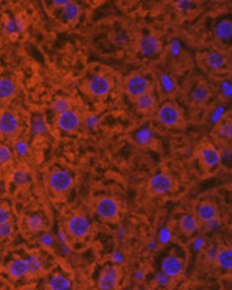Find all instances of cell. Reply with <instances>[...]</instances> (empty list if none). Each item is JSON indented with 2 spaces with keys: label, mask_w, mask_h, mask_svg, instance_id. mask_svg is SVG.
I'll return each mask as SVG.
<instances>
[{
  "label": "cell",
  "mask_w": 232,
  "mask_h": 290,
  "mask_svg": "<svg viewBox=\"0 0 232 290\" xmlns=\"http://www.w3.org/2000/svg\"><path fill=\"white\" fill-rule=\"evenodd\" d=\"M112 85L111 79L106 75L97 74L89 79L88 84H86V90L90 95L96 96V98H103L111 92Z\"/></svg>",
  "instance_id": "1"
},
{
  "label": "cell",
  "mask_w": 232,
  "mask_h": 290,
  "mask_svg": "<svg viewBox=\"0 0 232 290\" xmlns=\"http://www.w3.org/2000/svg\"><path fill=\"white\" fill-rule=\"evenodd\" d=\"M158 119L163 126L176 127L183 119V114L178 106L173 103H165L159 109Z\"/></svg>",
  "instance_id": "2"
},
{
  "label": "cell",
  "mask_w": 232,
  "mask_h": 290,
  "mask_svg": "<svg viewBox=\"0 0 232 290\" xmlns=\"http://www.w3.org/2000/svg\"><path fill=\"white\" fill-rule=\"evenodd\" d=\"M150 90V82L144 75L138 74H132L129 75L124 82V91L131 96V98H137L144 92L149 91Z\"/></svg>",
  "instance_id": "3"
},
{
  "label": "cell",
  "mask_w": 232,
  "mask_h": 290,
  "mask_svg": "<svg viewBox=\"0 0 232 290\" xmlns=\"http://www.w3.org/2000/svg\"><path fill=\"white\" fill-rule=\"evenodd\" d=\"M174 182L171 176L164 172L154 175L149 182V189L155 196H166L173 190Z\"/></svg>",
  "instance_id": "4"
},
{
  "label": "cell",
  "mask_w": 232,
  "mask_h": 290,
  "mask_svg": "<svg viewBox=\"0 0 232 290\" xmlns=\"http://www.w3.org/2000/svg\"><path fill=\"white\" fill-rule=\"evenodd\" d=\"M91 229V224L84 216H74L67 221V232L74 238H84Z\"/></svg>",
  "instance_id": "5"
},
{
  "label": "cell",
  "mask_w": 232,
  "mask_h": 290,
  "mask_svg": "<svg viewBox=\"0 0 232 290\" xmlns=\"http://www.w3.org/2000/svg\"><path fill=\"white\" fill-rule=\"evenodd\" d=\"M161 50H163L161 41L154 33L144 34L138 42V51L145 57L156 56V55L160 54Z\"/></svg>",
  "instance_id": "6"
},
{
  "label": "cell",
  "mask_w": 232,
  "mask_h": 290,
  "mask_svg": "<svg viewBox=\"0 0 232 290\" xmlns=\"http://www.w3.org/2000/svg\"><path fill=\"white\" fill-rule=\"evenodd\" d=\"M21 128L19 118L13 112L6 111L0 113V134L4 137L16 136Z\"/></svg>",
  "instance_id": "7"
},
{
  "label": "cell",
  "mask_w": 232,
  "mask_h": 290,
  "mask_svg": "<svg viewBox=\"0 0 232 290\" xmlns=\"http://www.w3.org/2000/svg\"><path fill=\"white\" fill-rule=\"evenodd\" d=\"M72 182H74V179H72L71 175L67 171H62V170L52 172L49 176L50 187L57 194L66 192L72 186Z\"/></svg>",
  "instance_id": "8"
},
{
  "label": "cell",
  "mask_w": 232,
  "mask_h": 290,
  "mask_svg": "<svg viewBox=\"0 0 232 290\" xmlns=\"http://www.w3.org/2000/svg\"><path fill=\"white\" fill-rule=\"evenodd\" d=\"M96 212L104 221H113L118 217L119 204L113 198H102L97 203Z\"/></svg>",
  "instance_id": "9"
},
{
  "label": "cell",
  "mask_w": 232,
  "mask_h": 290,
  "mask_svg": "<svg viewBox=\"0 0 232 290\" xmlns=\"http://www.w3.org/2000/svg\"><path fill=\"white\" fill-rule=\"evenodd\" d=\"M81 124V117L79 113H76L72 109H67V111L59 113L57 116V126L60 129L65 132H74L76 131Z\"/></svg>",
  "instance_id": "10"
},
{
  "label": "cell",
  "mask_w": 232,
  "mask_h": 290,
  "mask_svg": "<svg viewBox=\"0 0 232 290\" xmlns=\"http://www.w3.org/2000/svg\"><path fill=\"white\" fill-rule=\"evenodd\" d=\"M199 160L207 169H212L221 164V155L213 144L206 143L199 147Z\"/></svg>",
  "instance_id": "11"
},
{
  "label": "cell",
  "mask_w": 232,
  "mask_h": 290,
  "mask_svg": "<svg viewBox=\"0 0 232 290\" xmlns=\"http://www.w3.org/2000/svg\"><path fill=\"white\" fill-rule=\"evenodd\" d=\"M118 269L117 266H107L98 280V287L102 290L116 289L118 284Z\"/></svg>",
  "instance_id": "12"
},
{
  "label": "cell",
  "mask_w": 232,
  "mask_h": 290,
  "mask_svg": "<svg viewBox=\"0 0 232 290\" xmlns=\"http://www.w3.org/2000/svg\"><path fill=\"white\" fill-rule=\"evenodd\" d=\"M161 271L165 272L170 277L175 279L179 277L184 271V262L180 257L178 256H168L163 261L161 265Z\"/></svg>",
  "instance_id": "13"
},
{
  "label": "cell",
  "mask_w": 232,
  "mask_h": 290,
  "mask_svg": "<svg viewBox=\"0 0 232 290\" xmlns=\"http://www.w3.org/2000/svg\"><path fill=\"white\" fill-rule=\"evenodd\" d=\"M203 62L208 69L213 71H221L227 66V57L221 51H211L207 52L203 57Z\"/></svg>",
  "instance_id": "14"
},
{
  "label": "cell",
  "mask_w": 232,
  "mask_h": 290,
  "mask_svg": "<svg viewBox=\"0 0 232 290\" xmlns=\"http://www.w3.org/2000/svg\"><path fill=\"white\" fill-rule=\"evenodd\" d=\"M4 29L11 37H17L26 29V22L19 16H9L4 22Z\"/></svg>",
  "instance_id": "15"
},
{
  "label": "cell",
  "mask_w": 232,
  "mask_h": 290,
  "mask_svg": "<svg viewBox=\"0 0 232 290\" xmlns=\"http://www.w3.org/2000/svg\"><path fill=\"white\" fill-rule=\"evenodd\" d=\"M8 274L14 279H22V277L29 275L28 265L24 259H14L8 265Z\"/></svg>",
  "instance_id": "16"
},
{
  "label": "cell",
  "mask_w": 232,
  "mask_h": 290,
  "mask_svg": "<svg viewBox=\"0 0 232 290\" xmlns=\"http://www.w3.org/2000/svg\"><path fill=\"white\" fill-rule=\"evenodd\" d=\"M60 9H61L62 18H64L67 23H75L77 19L80 18L81 8L79 4L75 3L74 0L70 2V3H67L66 6L61 7Z\"/></svg>",
  "instance_id": "17"
},
{
  "label": "cell",
  "mask_w": 232,
  "mask_h": 290,
  "mask_svg": "<svg viewBox=\"0 0 232 290\" xmlns=\"http://www.w3.org/2000/svg\"><path fill=\"white\" fill-rule=\"evenodd\" d=\"M209 96H211V91L203 82H198L191 92V101L194 104H204L208 101Z\"/></svg>",
  "instance_id": "18"
},
{
  "label": "cell",
  "mask_w": 232,
  "mask_h": 290,
  "mask_svg": "<svg viewBox=\"0 0 232 290\" xmlns=\"http://www.w3.org/2000/svg\"><path fill=\"white\" fill-rule=\"evenodd\" d=\"M134 99H136V108L138 109L140 112H142V113H150L151 111H154L156 102H155L154 95H152V92L150 91V90Z\"/></svg>",
  "instance_id": "19"
},
{
  "label": "cell",
  "mask_w": 232,
  "mask_h": 290,
  "mask_svg": "<svg viewBox=\"0 0 232 290\" xmlns=\"http://www.w3.org/2000/svg\"><path fill=\"white\" fill-rule=\"evenodd\" d=\"M216 217H218V212H217L216 206L212 203H208V202L202 203L201 206L198 207V209H197V218H198V221H201L202 223L211 221V219L216 218Z\"/></svg>",
  "instance_id": "20"
},
{
  "label": "cell",
  "mask_w": 232,
  "mask_h": 290,
  "mask_svg": "<svg viewBox=\"0 0 232 290\" xmlns=\"http://www.w3.org/2000/svg\"><path fill=\"white\" fill-rule=\"evenodd\" d=\"M17 92V85L9 77H0V99L8 101L12 99Z\"/></svg>",
  "instance_id": "21"
},
{
  "label": "cell",
  "mask_w": 232,
  "mask_h": 290,
  "mask_svg": "<svg viewBox=\"0 0 232 290\" xmlns=\"http://www.w3.org/2000/svg\"><path fill=\"white\" fill-rule=\"evenodd\" d=\"M214 34L219 41L227 42L231 39L232 36V23L229 19H223L219 22L214 28Z\"/></svg>",
  "instance_id": "22"
},
{
  "label": "cell",
  "mask_w": 232,
  "mask_h": 290,
  "mask_svg": "<svg viewBox=\"0 0 232 290\" xmlns=\"http://www.w3.org/2000/svg\"><path fill=\"white\" fill-rule=\"evenodd\" d=\"M174 8L181 16H191L197 11L196 0H174Z\"/></svg>",
  "instance_id": "23"
},
{
  "label": "cell",
  "mask_w": 232,
  "mask_h": 290,
  "mask_svg": "<svg viewBox=\"0 0 232 290\" xmlns=\"http://www.w3.org/2000/svg\"><path fill=\"white\" fill-rule=\"evenodd\" d=\"M180 229L185 234H193L198 229V218L193 214H184L180 218Z\"/></svg>",
  "instance_id": "24"
},
{
  "label": "cell",
  "mask_w": 232,
  "mask_h": 290,
  "mask_svg": "<svg viewBox=\"0 0 232 290\" xmlns=\"http://www.w3.org/2000/svg\"><path fill=\"white\" fill-rule=\"evenodd\" d=\"M49 287L52 290H66L71 287V281L61 274H56L49 280Z\"/></svg>",
  "instance_id": "25"
},
{
  "label": "cell",
  "mask_w": 232,
  "mask_h": 290,
  "mask_svg": "<svg viewBox=\"0 0 232 290\" xmlns=\"http://www.w3.org/2000/svg\"><path fill=\"white\" fill-rule=\"evenodd\" d=\"M216 264L218 265L221 269L231 270L232 269V251H231V249L218 250V255H217Z\"/></svg>",
  "instance_id": "26"
},
{
  "label": "cell",
  "mask_w": 232,
  "mask_h": 290,
  "mask_svg": "<svg viewBox=\"0 0 232 290\" xmlns=\"http://www.w3.org/2000/svg\"><path fill=\"white\" fill-rule=\"evenodd\" d=\"M155 139V133L151 128H141L134 133V141L140 144V146H149L152 141Z\"/></svg>",
  "instance_id": "27"
},
{
  "label": "cell",
  "mask_w": 232,
  "mask_h": 290,
  "mask_svg": "<svg viewBox=\"0 0 232 290\" xmlns=\"http://www.w3.org/2000/svg\"><path fill=\"white\" fill-rule=\"evenodd\" d=\"M24 260H26L27 265H28L29 275H37L43 270V262H42V260L37 255L31 254L24 257Z\"/></svg>",
  "instance_id": "28"
},
{
  "label": "cell",
  "mask_w": 232,
  "mask_h": 290,
  "mask_svg": "<svg viewBox=\"0 0 232 290\" xmlns=\"http://www.w3.org/2000/svg\"><path fill=\"white\" fill-rule=\"evenodd\" d=\"M217 133L219 138L223 141H229L232 137V123L228 118L222 119L221 122L217 123Z\"/></svg>",
  "instance_id": "29"
},
{
  "label": "cell",
  "mask_w": 232,
  "mask_h": 290,
  "mask_svg": "<svg viewBox=\"0 0 232 290\" xmlns=\"http://www.w3.org/2000/svg\"><path fill=\"white\" fill-rule=\"evenodd\" d=\"M159 81H160L161 90L165 94H173V92L176 91V81L169 74H165V72L161 74L160 77H159Z\"/></svg>",
  "instance_id": "30"
},
{
  "label": "cell",
  "mask_w": 232,
  "mask_h": 290,
  "mask_svg": "<svg viewBox=\"0 0 232 290\" xmlns=\"http://www.w3.org/2000/svg\"><path fill=\"white\" fill-rule=\"evenodd\" d=\"M27 228L32 232H39L44 228V221L38 214H31L26 218Z\"/></svg>",
  "instance_id": "31"
},
{
  "label": "cell",
  "mask_w": 232,
  "mask_h": 290,
  "mask_svg": "<svg viewBox=\"0 0 232 290\" xmlns=\"http://www.w3.org/2000/svg\"><path fill=\"white\" fill-rule=\"evenodd\" d=\"M31 132L33 136H41L47 132V124L44 122L43 117L37 116L31 122Z\"/></svg>",
  "instance_id": "32"
},
{
  "label": "cell",
  "mask_w": 232,
  "mask_h": 290,
  "mask_svg": "<svg viewBox=\"0 0 232 290\" xmlns=\"http://www.w3.org/2000/svg\"><path fill=\"white\" fill-rule=\"evenodd\" d=\"M52 111L56 112L57 114L62 113V112L67 111V109H71V103H70L69 99L66 98H57L52 102Z\"/></svg>",
  "instance_id": "33"
},
{
  "label": "cell",
  "mask_w": 232,
  "mask_h": 290,
  "mask_svg": "<svg viewBox=\"0 0 232 290\" xmlns=\"http://www.w3.org/2000/svg\"><path fill=\"white\" fill-rule=\"evenodd\" d=\"M29 180H31V174L26 169H18L13 174V181L17 185H24L29 182Z\"/></svg>",
  "instance_id": "34"
},
{
  "label": "cell",
  "mask_w": 232,
  "mask_h": 290,
  "mask_svg": "<svg viewBox=\"0 0 232 290\" xmlns=\"http://www.w3.org/2000/svg\"><path fill=\"white\" fill-rule=\"evenodd\" d=\"M168 52L174 59L180 56L181 52H183V44H181V42L179 41V39H171L168 46Z\"/></svg>",
  "instance_id": "35"
},
{
  "label": "cell",
  "mask_w": 232,
  "mask_h": 290,
  "mask_svg": "<svg viewBox=\"0 0 232 290\" xmlns=\"http://www.w3.org/2000/svg\"><path fill=\"white\" fill-rule=\"evenodd\" d=\"M13 160V152L7 146L0 144V165H8Z\"/></svg>",
  "instance_id": "36"
},
{
  "label": "cell",
  "mask_w": 232,
  "mask_h": 290,
  "mask_svg": "<svg viewBox=\"0 0 232 290\" xmlns=\"http://www.w3.org/2000/svg\"><path fill=\"white\" fill-rule=\"evenodd\" d=\"M155 282L159 285V286H170L171 282H173V277H170L169 275H166L164 271H159L158 274L155 275Z\"/></svg>",
  "instance_id": "37"
},
{
  "label": "cell",
  "mask_w": 232,
  "mask_h": 290,
  "mask_svg": "<svg viewBox=\"0 0 232 290\" xmlns=\"http://www.w3.org/2000/svg\"><path fill=\"white\" fill-rule=\"evenodd\" d=\"M14 150H16V154L18 156L24 157L29 154V146L26 141L21 139V141H17L14 144Z\"/></svg>",
  "instance_id": "38"
},
{
  "label": "cell",
  "mask_w": 232,
  "mask_h": 290,
  "mask_svg": "<svg viewBox=\"0 0 232 290\" xmlns=\"http://www.w3.org/2000/svg\"><path fill=\"white\" fill-rule=\"evenodd\" d=\"M219 90H221L222 95L224 96V99H231L232 96V85L229 80H223L219 84Z\"/></svg>",
  "instance_id": "39"
},
{
  "label": "cell",
  "mask_w": 232,
  "mask_h": 290,
  "mask_svg": "<svg viewBox=\"0 0 232 290\" xmlns=\"http://www.w3.org/2000/svg\"><path fill=\"white\" fill-rule=\"evenodd\" d=\"M13 234V226L11 222L0 223V238H8Z\"/></svg>",
  "instance_id": "40"
},
{
  "label": "cell",
  "mask_w": 232,
  "mask_h": 290,
  "mask_svg": "<svg viewBox=\"0 0 232 290\" xmlns=\"http://www.w3.org/2000/svg\"><path fill=\"white\" fill-rule=\"evenodd\" d=\"M99 117L96 116V114H89V116L85 117V119H84V124H85V127L88 129H96L97 127H98L99 124Z\"/></svg>",
  "instance_id": "41"
},
{
  "label": "cell",
  "mask_w": 232,
  "mask_h": 290,
  "mask_svg": "<svg viewBox=\"0 0 232 290\" xmlns=\"http://www.w3.org/2000/svg\"><path fill=\"white\" fill-rule=\"evenodd\" d=\"M170 239H171L170 229H169L168 227H163V228L160 229V232H159V242L165 245V244H169Z\"/></svg>",
  "instance_id": "42"
},
{
  "label": "cell",
  "mask_w": 232,
  "mask_h": 290,
  "mask_svg": "<svg viewBox=\"0 0 232 290\" xmlns=\"http://www.w3.org/2000/svg\"><path fill=\"white\" fill-rule=\"evenodd\" d=\"M217 255H218V249L214 246H209L206 249V257L209 262L212 264H216Z\"/></svg>",
  "instance_id": "43"
},
{
  "label": "cell",
  "mask_w": 232,
  "mask_h": 290,
  "mask_svg": "<svg viewBox=\"0 0 232 290\" xmlns=\"http://www.w3.org/2000/svg\"><path fill=\"white\" fill-rule=\"evenodd\" d=\"M224 116V107H217L216 109H214V112H213V114H212V122H213L214 124H217L218 122H221L222 119V117Z\"/></svg>",
  "instance_id": "44"
},
{
  "label": "cell",
  "mask_w": 232,
  "mask_h": 290,
  "mask_svg": "<svg viewBox=\"0 0 232 290\" xmlns=\"http://www.w3.org/2000/svg\"><path fill=\"white\" fill-rule=\"evenodd\" d=\"M219 155H221V162H223L224 165L231 164V149L229 147H224L223 150H221Z\"/></svg>",
  "instance_id": "45"
},
{
  "label": "cell",
  "mask_w": 232,
  "mask_h": 290,
  "mask_svg": "<svg viewBox=\"0 0 232 290\" xmlns=\"http://www.w3.org/2000/svg\"><path fill=\"white\" fill-rule=\"evenodd\" d=\"M219 226H221V221H219L218 217H216V218L211 219V221L208 222H204V227H206L208 231H216V229L219 228Z\"/></svg>",
  "instance_id": "46"
},
{
  "label": "cell",
  "mask_w": 232,
  "mask_h": 290,
  "mask_svg": "<svg viewBox=\"0 0 232 290\" xmlns=\"http://www.w3.org/2000/svg\"><path fill=\"white\" fill-rule=\"evenodd\" d=\"M41 244L44 247H54L55 237L51 233H43L41 237Z\"/></svg>",
  "instance_id": "47"
},
{
  "label": "cell",
  "mask_w": 232,
  "mask_h": 290,
  "mask_svg": "<svg viewBox=\"0 0 232 290\" xmlns=\"http://www.w3.org/2000/svg\"><path fill=\"white\" fill-rule=\"evenodd\" d=\"M11 222V212L6 207H0V223Z\"/></svg>",
  "instance_id": "48"
},
{
  "label": "cell",
  "mask_w": 232,
  "mask_h": 290,
  "mask_svg": "<svg viewBox=\"0 0 232 290\" xmlns=\"http://www.w3.org/2000/svg\"><path fill=\"white\" fill-rule=\"evenodd\" d=\"M112 262H113L116 266H118V265H122L124 262V255L122 254L121 251L113 252V255H112Z\"/></svg>",
  "instance_id": "49"
},
{
  "label": "cell",
  "mask_w": 232,
  "mask_h": 290,
  "mask_svg": "<svg viewBox=\"0 0 232 290\" xmlns=\"http://www.w3.org/2000/svg\"><path fill=\"white\" fill-rule=\"evenodd\" d=\"M193 247L196 251H201V250H203L204 247H206V241H204L203 237H198V238H196V241H194V244H193Z\"/></svg>",
  "instance_id": "50"
},
{
  "label": "cell",
  "mask_w": 232,
  "mask_h": 290,
  "mask_svg": "<svg viewBox=\"0 0 232 290\" xmlns=\"http://www.w3.org/2000/svg\"><path fill=\"white\" fill-rule=\"evenodd\" d=\"M128 41V36H126V33H122V32H119V33H117L116 36V43L117 44H124L126 42Z\"/></svg>",
  "instance_id": "51"
},
{
  "label": "cell",
  "mask_w": 232,
  "mask_h": 290,
  "mask_svg": "<svg viewBox=\"0 0 232 290\" xmlns=\"http://www.w3.org/2000/svg\"><path fill=\"white\" fill-rule=\"evenodd\" d=\"M56 239H57V241H59L61 245H66V244H67L66 233H65V232H62V231H60L59 233H57Z\"/></svg>",
  "instance_id": "52"
},
{
  "label": "cell",
  "mask_w": 232,
  "mask_h": 290,
  "mask_svg": "<svg viewBox=\"0 0 232 290\" xmlns=\"http://www.w3.org/2000/svg\"><path fill=\"white\" fill-rule=\"evenodd\" d=\"M70 2H72V0H52V4H54L55 7H57V8H61V7L70 3Z\"/></svg>",
  "instance_id": "53"
},
{
  "label": "cell",
  "mask_w": 232,
  "mask_h": 290,
  "mask_svg": "<svg viewBox=\"0 0 232 290\" xmlns=\"http://www.w3.org/2000/svg\"><path fill=\"white\" fill-rule=\"evenodd\" d=\"M144 277H145V272L142 271V270H138V271L134 274V279L140 280V281H141V280H144Z\"/></svg>",
  "instance_id": "54"
},
{
  "label": "cell",
  "mask_w": 232,
  "mask_h": 290,
  "mask_svg": "<svg viewBox=\"0 0 232 290\" xmlns=\"http://www.w3.org/2000/svg\"><path fill=\"white\" fill-rule=\"evenodd\" d=\"M126 233H127L126 228H124V227H121V228H119V231H118V237L119 238H123V237L126 236Z\"/></svg>",
  "instance_id": "55"
},
{
  "label": "cell",
  "mask_w": 232,
  "mask_h": 290,
  "mask_svg": "<svg viewBox=\"0 0 232 290\" xmlns=\"http://www.w3.org/2000/svg\"><path fill=\"white\" fill-rule=\"evenodd\" d=\"M156 245H158V242H155V241H154V242H150V244H149V249L151 250V251H154V250L156 249Z\"/></svg>",
  "instance_id": "56"
}]
</instances>
